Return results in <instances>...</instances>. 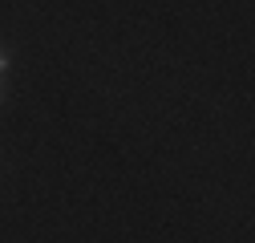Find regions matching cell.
<instances>
[{"label": "cell", "instance_id": "1", "mask_svg": "<svg viewBox=\"0 0 255 243\" xmlns=\"http://www.w3.org/2000/svg\"><path fill=\"white\" fill-rule=\"evenodd\" d=\"M8 65H12V57H8V49H0V73H8Z\"/></svg>", "mask_w": 255, "mask_h": 243}, {"label": "cell", "instance_id": "2", "mask_svg": "<svg viewBox=\"0 0 255 243\" xmlns=\"http://www.w3.org/2000/svg\"><path fill=\"white\" fill-rule=\"evenodd\" d=\"M0 98H4V81H0Z\"/></svg>", "mask_w": 255, "mask_h": 243}]
</instances>
